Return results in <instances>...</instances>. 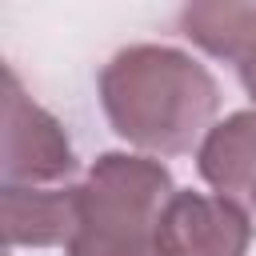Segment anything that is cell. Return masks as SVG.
Here are the masks:
<instances>
[{"mask_svg":"<svg viewBox=\"0 0 256 256\" xmlns=\"http://www.w3.org/2000/svg\"><path fill=\"white\" fill-rule=\"evenodd\" d=\"M100 108L120 140L144 156H184L216 128L220 84L184 48L128 44L100 68Z\"/></svg>","mask_w":256,"mask_h":256,"instance_id":"1","label":"cell"},{"mask_svg":"<svg viewBox=\"0 0 256 256\" xmlns=\"http://www.w3.org/2000/svg\"><path fill=\"white\" fill-rule=\"evenodd\" d=\"M172 172L144 152H100L80 180L76 232L64 256H160L156 232Z\"/></svg>","mask_w":256,"mask_h":256,"instance_id":"2","label":"cell"},{"mask_svg":"<svg viewBox=\"0 0 256 256\" xmlns=\"http://www.w3.org/2000/svg\"><path fill=\"white\" fill-rule=\"evenodd\" d=\"M76 152L60 120L40 108L20 76L4 72V160H0V192H52L72 188Z\"/></svg>","mask_w":256,"mask_h":256,"instance_id":"3","label":"cell"},{"mask_svg":"<svg viewBox=\"0 0 256 256\" xmlns=\"http://www.w3.org/2000/svg\"><path fill=\"white\" fill-rule=\"evenodd\" d=\"M252 220L216 192L176 188L160 216V256H248Z\"/></svg>","mask_w":256,"mask_h":256,"instance_id":"4","label":"cell"},{"mask_svg":"<svg viewBox=\"0 0 256 256\" xmlns=\"http://www.w3.org/2000/svg\"><path fill=\"white\" fill-rule=\"evenodd\" d=\"M200 180L236 204L256 228V108L224 116L196 148Z\"/></svg>","mask_w":256,"mask_h":256,"instance_id":"5","label":"cell"},{"mask_svg":"<svg viewBox=\"0 0 256 256\" xmlns=\"http://www.w3.org/2000/svg\"><path fill=\"white\" fill-rule=\"evenodd\" d=\"M180 28L196 48L236 68L240 88L256 108V8L252 4H188L180 12Z\"/></svg>","mask_w":256,"mask_h":256,"instance_id":"6","label":"cell"},{"mask_svg":"<svg viewBox=\"0 0 256 256\" xmlns=\"http://www.w3.org/2000/svg\"><path fill=\"white\" fill-rule=\"evenodd\" d=\"M80 184L52 192H0L4 240L8 248H56L76 232Z\"/></svg>","mask_w":256,"mask_h":256,"instance_id":"7","label":"cell"}]
</instances>
